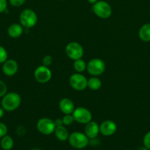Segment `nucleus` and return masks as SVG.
Instances as JSON below:
<instances>
[{"instance_id": "f257e3e1", "label": "nucleus", "mask_w": 150, "mask_h": 150, "mask_svg": "<svg viewBox=\"0 0 150 150\" xmlns=\"http://www.w3.org/2000/svg\"><path fill=\"white\" fill-rule=\"evenodd\" d=\"M21 98L18 93L14 92L6 93L2 97L1 100V107L4 108V111H13L17 109L21 105Z\"/></svg>"}, {"instance_id": "f03ea898", "label": "nucleus", "mask_w": 150, "mask_h": 150, "mask_svg": "<svg viewBox=\"0 0 150 150\" xmlns=\"http://www.w3.org/2000/svg\"><path fill=\"white\" fill-rule=\"evenodd\" d=\"M69 143L72 147L76 149H82L86 147L89 143V139L87 137L85 133L74 132L69 136Z\"/></svg>"}, {"instance_id": "7ed1b4c3", "label": "nucleus", "mask_w": 150, "mask_h": 150, "mask_svg": "<svg viewBox=\"0 0 150 150\" xmlns=\"http://www.w3.org/2000/svg\"><path fill=\"white\" fill-rule=\"evenodd\" d=\"M19 21L24 28L31 29L36 25L38 22V16L34 10L31 9H25L21 13Z\"/></svg>"}, {"instance_id": "20e7f679", "label": "nucleus", "mask_w": 150, "mask_h": 150, "mask_svg": "<svg viewBox=\"0 0 150 150\" xmlns=\"http://www.w3.org/2000/svg\"><path fill=\"white\" fill-rule=\"evenodd\" d=\"M92 10L97 17L102 19H107L112 15V7L109 3L105 1H99L94 3L92 6Z\"/></svg>"}, {"instance_id": "39448f33", "label": "nucleus", "mask_w": 150, "mask_h": 150, "mask_svg": "<svg viewBox=\"0 0 150 150\" xmlns=\"http://www.w3.org/2000/svg\"><path fill=\"white\" fill-rule=\"evenodd\" d=\"M106 65L102 59L94 58L90 60L87 64L86 70L92 76H99L105 71Z\"/></svg>"}, {"instance_id": "423d86ee", "label": "nucleus", "mask_w": 150, "mask_h": 150, "mask_svg": "<svg viewBox=\"0 0 150 150\" xmlns=\"http://www.w3.org/2000/svg\"><path fill=\"white\" fill-rule=\"evenodd\" d=\"M36 127L39 133H41L43 135L49 136V135H51V133L54 132L56 125L54 120L49 118L44 117V118H41L38 120Z\"/></svg>"}, {"instance_id": "0eeeda50", "label": "nucleus", "mask_w": 150, "mask_h": 150, "mask_svg": "<svg viewBox=\"0 0 150 150\" xmlns=\"http://www.w3.org/2000/svg\"><path fill=\"white\" fill-rule=\"evenodd\" d=\"M69 84L74 90L82 91L88 87V79L81 73H74L69 78Z\"/></svg>"}, {"instance_id": "6e6552de", "label": "nucleus", "mask_w": 150, "mask_h": 150, "mask_svg": "<svg viewBox=\"0 0 150 150\" xmlns=\"http://www.w3.org/2000/svg\"><path fill=\"white\" fill-rule=\"evenodd\" d=\"M66 54L69 59L74 61L82 59L84 54V49L78 42H71L66 46Z\"/></svg>"}, {"instance_id": "1a4fd4ad", "label": "nucleus", "mask_w": 150, "mask_h": 150, "mask_svg": "<svg viewBox=\"0 0 150 150\" xmlns=\"http://www.w3.org/2000/svg\"><path fill=\"white\" fill-rule=\"evenodd\" d=\"M74 121L79 124L86 125L92 120V114L91 111L84 107H78L72 113Z\"/></svg>"}, {"instance_id": "9d476101", "label": "nucleus", "mask_w": 150, "mask_h": 150, "mask_svg": "<svg viewBox=\"0 0 150 150\" xmlns=\"http://www.w3.org/2000/svg\"><path fill=\"white\" fill-rule=\"evenodd\" d=\"M52 76L51 70L44 65L38 66L34 71V77L40 83H46L49 81Z\"/></svg>"}, {"instance_id": "9b49d317", "label": "nucleus", "mask_w": 150, "mask_h": 150, "mask_svg": "<svg viewBox=\"0 0 150 150\" xmlns=\"http://www.w3.org/2000/svg\"><path fill=\"white\" fill-rule=\"evenodd\" d=\"M117 130V125L112 120H105L99 125V132L104 136H113Z\"/></svg>"}, {"instance_id": "f8f14e48", "label": "nucleus", "mask_w": 150, "mask_h": 150, "mask_svg": "<svg viewBox=\"0 0 150 150\" xmlns=\"http://www.w3.org/2000/svg\"><path fill=\"white\" fill-rule=\"evenodd\" d=\"M19 70V65L16 60L7 59L2 65V71L5 76H13Z\"/></svg>"}, {"instance_id": "ddd939ff", "label": "nucleus", "mask_w": 150, "mask_h": 150, "mask_svg": "<svg viewBox=\"0 0 150 150\" xmlns=\"http://www.w3.org/2000/svg\"><path fill=\"white\" fill-rule=\"evenodd\" d=\"M99 133V125L96 122L91 120L85 125V134L89 139H96Z\"/></svg>"}, {"instance_id": "4468645a", "label": "nucleus", "mask_w": 150, "mask_h": 150, "mask_svg": "<svg viewBox=\"0 0 150 150\" xmlns=\"http://www.w3.org/2000/svg\"><path fill=\"white\" fill-rule=\"evenodd\" d=\"M59 108L64 114H72L74 111L75 106L73 101L68 98H62L59 102Z\"/></svg>"}, {"instance_id": "2eb2a0df", "label": "nucleus", "mask_w": 150, "mask_h": 150, "mask_svg": "<svg viewBox=\"0 0 150 150\" xmlns=\"http://www.w3.org/2000/svg\"><path fill=\"white\" fill-rule=\"evenodd\" d=\"M24 28L21 23H13L7 29V34L12 38H18L22 35Z\"/></svg>"}, {"instance_id": "dca6fc26", "label": "nucleus", "mask_w": 150, "mask_h": 150, "mask_svg": "<svg viewBox=\"0 0 150 150\" xmlns=\"http://www.w3.org/2000/svg\"><path fill=\"white\" fill-rule=\"evenodd\" d=\"M54 133L56 138L58 140L61 141V142H65V141L68 140V139H69V133L68 132L67 129L63 125L56 126Z\"/></svg>"}, {"instance_id": "f3484780", "label": "nucleus", "mask_w": 150, "mask_h": 150, "mask_svg": "<svg viewBox=\"0 0 150 150\" xmlns=\"http://www.w3.org/2000/svg\"><path fill=\"white\" fill-rule=\"evenodd\" d=\"M138 36L144 42H150V23H146L140 28Z\"/></svg>"}, {"instance_id": "a211bd4d", "label": "nucleus", "mask_w": 150, "mask_h": 150, "mask_svg": "<svg viewBox=\"0 0 150 150\" xmlns=\"http://www.w3.org/2000/svg\"><path fill=\"white\" fill-rule=\"evenodd\" d=\"M101 81L98 76H93L88 79V87L91 90L96 91L98 90L101 88Z\"/></svg>"}, {"instance_id": "6ab92c4d", "label": "nucleus", "mask_w": 150, "mask_h": 150, "mask_svg": "<svg viewBox=\"0 0 150 150\" xmlns=\"http://www.w3.org/2000/svg\"><path fill=\"white\" fill-rule=\"evenodd\" d=\"M1 147L4 150H10L13 147L14 145V142L13 139H12L11 136H4V137L1 138Z\"/></svg>"}, {"instance_id": "aec40b11", "label": "nucleus", "mask_w": 150, "mask_h": 150, "mask_svg": "<svg viewBox=\"0 0 150 150\" xmlns=\"http://www.w3.org/2000/svg\"><path fill=\"white\" fill-rule=\"evenodd\" d=\"M73 67H74V69L77 73H81L86 70L87 64L83 59H79L74 60Z\"/></svg>"}, {"instance_id": "412c9836", "label": "nucleus", "mask_w": 150, "mask_h": 150, "mask_svg": "<svg viewBox=\"0 0 150 150\" xmlns=\"http://www.w3.org/2000/svg\"><path fill=\"white\" fill-rule=\"evenodd\" d=\"M62 120H63V125L66 126L71 125L74 122V117L72 114H65L64 117L62 118Z\"/></svg>"}, {"instance_id": "4be33fe9", "label": "nucleus", "mask_w": 150, "mask_h": 150, "mask_svg": "<svg viewBox=\"0 0 150 150\" xmlns=\"http://www.w3.org/2000/svg\"><path fill=\"white\" fill-rule=\"evenodd\" d=\"M7 51L3 46L0 45V64H3L7 59Z\"/></svg>"}, {"instance_id": "5701e85b", "label": "nucleus", "mask_w": 150, "mask_h": 150, "mask_svg": "<svg viewBox=\"0 0 150 150\" xmlns=\"http://www.w3.org/2000/svg\"><path fill=\"white\" fill-rule=\"evenodd\" d=\"M43 65L46 66V67H49L51 64H52V57L50 55H46L44 56V58L42 59Z\"/></svg>"}, {"instance_id": "b1692460", "label": "nucleus", "mask_w": 150, "mask_h": 150, "mask_svg": "<svg viewBox=\"0 0 150 150\" xmlns=\"http://www.w3.org/2000/svg\"><path fill=\"white\" fill-rule=\"evenodd\" d=\"M143 143H144V146L148 149H150V131L146 133L144 136V139H143Z\"/></svg>"}, {"instance_id": "393cba45", "label": "nucleus", "mask_w": 150, "mask_h": 150, "mask_svg": "<svg viewBox=\"0 0 150 150\" xmlns=\"http://www.w3.org/2000/svg\"><path fill=\"white\" fill-rule=\"evenodd\" d=\"M7 87L6 83L1 80H0V98H2L7 93Z\"/></svg>"}, {"instance_id": "a878e982", "label": "nucleus", "mask_w": 150, "mask_h": 150, "mask_svg": "<svg viewBox=\"0 0 150 150\" xmlns=\"http://www.w3.org/2000/svg\"><path fill=\"white\" fill-rule=\"evenodd\" d=\"M7 133V127L5 124L0 122V139L6 136Z\"/></svg>"}, {"instance_id": "bb28decb", "label": "nucleus", "mask_w": 150, "mask_h": 150, "mask_svg": "<svg viewBox=\"0 0 150 150\" xmlns=\"http://www.w3.org/2000/svg\"><path fill=\"white\" fill-rule=\"evenodd\" d=\"M26 0H9L10 4L13 7H20L23 5Z\"/></svg>"}, {"instance_id": "cd10ccee", "label": "nucleus", "mask_w": 150, "mask_h": 150, "mask_svg": "<svg viewBox=\"0 0 150 150\" xmlns=\"http://www.w3.org/2000/svg\"><path fill=\"white\" fill-rule=\"evenodd\" d=\"M7 0H0V13H4L7 10Z\"/></svg>"}, {"instance_id": "c85d7f7f", "label": "nucleus", "mask_w": 150, "mask_h": 150, "mask_svg": "<svg viewBox=\"0 0 150 150\" xmlns=\"http://www.w3.org/2000/svg\"><path fill=\"white\" fill-rule=\"evenodd\" d=\"M54 122H55V125H56V126H60V125H63V120H62V119H57V120H54Z\"/></svg>"}, {"instance_id": "c756f323", "label": "nucleus", "mask_w": 150, "mask_h": 150, "mask_svg": "<svg viewBox=\"0 0 150 150\" xmlns=\"http://www.w3.org/2000/svg\"><path fill=\"white\" fill-rule=\"evenodd\" d=\"M4 114V110L2 107H0V119L2 118Z\"/></svg>"}, {"instance_id": "7c9ffc66", "label": "nucleus", "mask_w": 150, "mask_h": 150, "mask_svg": "<svg viewBox=\"0 0 150 150\" xmlns=\"http://www.w3.org/2000/svg\"><path fill=\"white\" fill-rule=\"evenodd\" d=\"M99 1V0H88V2H89L90 4H94V3H96V1Z\"/></svg>"}, {"instance_id": "2f4dec72", "label": "nucleus", "mask_w": 150, "mask_h": 150, "mask_svg": "<svg viewBox=\"0 0 150 150\" xmlns=\"http://www.w3.org/2000/svg\"><path fill=\"white\" fill-rule=\"evenodd\" d=\"M139 150H149V149H147V148H146L145 146H144V147H141V149H140Z\"/></svg>"}, {"instance_id": "473e14b6", "label": "nucleus", "mask_w": 150, "mask_h": 150, "mask_svg": "<svg viewBox=\"0 0 150 150\" xmlns=\"http://www.w3.org/2000/svg\"><path fill=\"white\" fill-rule=\"evenodd\" d=\"M30 150H41V149H30Z\"/></svg>"}, {"instance_id": "72a5a7b5", "label": "nucleus", "mask_w": 150, "mask_h": 150, "mask_svg": "<svg viewBox=\"0 0 150 150\" xmlns=\"http://www.w3.org/2000/svg\"><path fill=\"white\" fill-rule=\"evenodd\" d=\"M60 1H64V0H60Z\"/></svg>"}, {"instance_id": "f704fd0d", "label": "nucleus", "mask_w": 150, "mask_h": 150, "mask_svg": "<svg viewBox=\"0 0 150 150\" xmlns=\"http://www.w3.org/2000/svg\"><path fill=\"white\" fill-rule=\"evenodd\" d=\"M124 150H129V149H124Z\"/></svg>"}, {"instance_id": "c9c22d12", "label": "nucleus", "mask_w": 150, "mask_h": 150, "mask_svg": "<svg viewBox=\"0 0 150 150\" xmlns=\"http://www.w3.org/2000/svg\"><path fill=\"white\" fill-rule=\"evenodd\" d=\"M78 150H79V149H78Z\"/></svg>"}]
</instances>
